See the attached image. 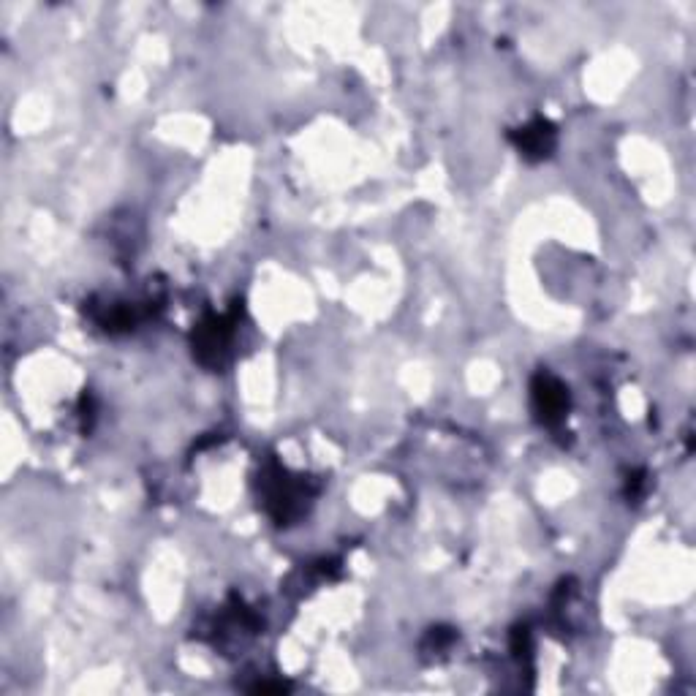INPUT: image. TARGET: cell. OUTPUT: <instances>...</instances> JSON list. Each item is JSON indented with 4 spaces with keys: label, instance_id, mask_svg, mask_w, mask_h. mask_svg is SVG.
<instances>
[{
    "label": "cell",
    "instance_id": "1",
    "mask_svg": "<svg viewBox=\"0 0 696 696\" xmlns=\"http://www.w3.org/2000/svg\"><path fill=\"white\" fill-rule=\"evenodd\" d=\"M533 408L547 425L561 422L566 408H569V395H566L561 381H555L552 376L536 378V384H533Z\"/></svg>",
    "mask_w": 696,
    "mask_h": 696
},
{
    "label": "cell",
    "instance_id": "2",
    "mask_svg": "<svg viewBox=\"0 0 696 696\" xmlns=\"http://www.w3.org/2000/svg\"><path fill=\"white\" fill-rule=\"evenodd\" d=\"M514 142L520 147L525 158H544L555 147V128L547 120H533L531 126L520 128V134L514 136Z\"/></svg>",
    "mask_w": 696,
    "mask_h": 696
}]
</instances>
